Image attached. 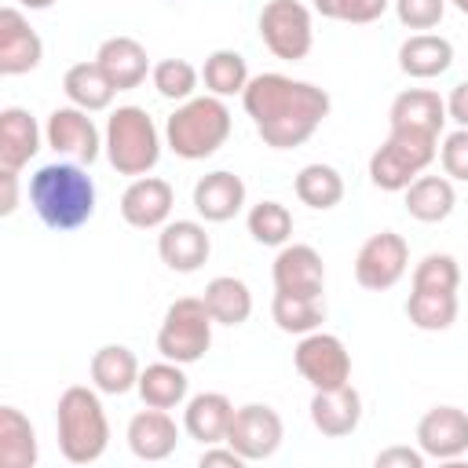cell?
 Listing matches in <instances>:
<instances>
[{
  "label": "cell",
  "instance_id": "cell-13",
  "mask_svg": "<svg viewBox=\"0 0 468 468\" xmlns=\"http://www.w3.org/2000/svg\"><path fill=\"white\" fill-rule=\"evenodd\" d=\"M446 99H439V91L431 88H406L391 99L388 110V128L402 132V135H420V139H435L446 124Z\"/></svg>",
  "mask_w": 468,
  "mask_h": 468
},
{
  "label": "cell",
  "instance_id": "cell-45",
  "mask_svg": "<svg viewBox=\"0 0 468 468\" xmlns=\"http://www.w3.org/2000/svg\"><path fill=\"white\" fill-rule=\"evenodd\" d=\"M18 208V172L0 168V216H15Z\"/></svg>",
  "mask_w": 468,
  "mask_h": 468
},
{
  "label": "cell",
  "instance_id": "cell-21",
  "mask_svg": "<svg viewBox=\"0 0 468 468\" xmlns=\"http://www.w3.org/2000/svg\"><path fill=\"white\" fill-rule=\"evenodd\" d=\"M179 442V424L168 410L146 406L128 420V450L139 461H165L176 453Z\"/></svg>",
  "mask_w": 468,
  "mask_h": 468
},
{
  "label": "cell",
  "instance_id": "cell-39",
  "mask_svg": "<svg viewBox=\"0 0 468 468\" xmlns=\"http://www.w3.org/2000/svg\"><path fill=\"white\" fill-rule=\"evenodd\" d=\"M388 4L391 0H314V11L322 18H333V22L366 26V22H377L388 11Z\"/></svg>",
  "mask_w": 468,
  "mask_h": 468
},
{
  "label": "cell",
  "instance_id": "cell-22",
  "mask_svg": "<svg viewBox=\"0 0 468 468\" xmlns=\"http://www.w3.org/2000/svg\"><path fill=\"white\" fill-rule=\"evenodd\" d=\"M95 62L102 66V73L113 80L117 91H132L146 80V73L154 69L150 66V55L146 48L135 40V37H106L95 51Z\"/></svg>",
  "mask_w": 468,
  "mask_h": 468
},
{
  "label": "cell",
  "instance_id": "cell-16",
  "mask_svg": "<svg viewBox=\"0 0 468 468\" xmlns=\"http://www.w3.org/2000/svg\"><path fill=\"white\" fill-rule=\"evenodd\" d=\"M271 278L278 292H296V296H322L325 289V263L314 245L289 241L278 249L271 263Z\"/></svg>",
  "mask_w": 468,
  "mask_h": 468
},
{
  "label": "cell",
  "instance_id": "cell-17",
  "mask_svg": "<svg viewBox=\"0 0 468 468\" xmlns=\"http://www.w3.org/2000/svg\"><path fill=\"white\" fill-rule=\"evenodd\" d=\"M44 58V40L18 7H0V73L22 77Z\"/></svg>",
  "mask_w": 468,
  "mask_h": 468
},
{
  "label": "cell",
  "instance_id": "cell-41",
  "mask_svg": "<svg viewBox=\"0 0 468 468\" xmlns=\"http://www.w3.org/2000/svg\"><path fill=\"white\" fill-rule=\"evenodd\" d=\"M439 161H442V172H446L450 179L468 183V128H453V132L442 139Z\"/></svg>",
  "mask_w": 468,
  "mask_h": 468
},
{
  "label": "cell",
  "instance_id": "cell-20",
  "mask_svg": "<svg viewBox=\"0 0 468 468\" xmlns=\"http://www.w3.org/2000/svg\"><path fill=\"white\" fill-rule=\"evenodd\" d=\"M190 201H194V212L205 223H227L245 208V183L234 172L216 168V172H208V176H201L194 183V197Z\"/></svg>",
  "mask_w": 468,
  "mask_h": 468
},
{
  "label": "cell",
  "instance_id": "cell-7",
  "mask_svg": "<svg viewBox=\"0 0 468 468\" xmlns=\"http://www.w3.org/2000/svg\"><path fill=\"white\" fill-rule=\"evenodd\" d=\"M439 157V143L435 139H420V135H402V132H388V139L373 150L369 157V183L377 190L399 194L406 190L417 176H424V168Z\"/></svg>",
  "mask_w": 468,
  "mask_h": 468
},
{
  "label": "cell",
  "instance_id": "cell-11",
  "mask_svg": "<svg viewBox=\"0 0 468 468\" xmlns=\"http://www.w3.org/2000/svg\"><path fill=\"white\" fill-rule=\"evenodd\" d=\"M285 439V424L278 417V410H271L267 402H245L234 410V420H230V431H227V442L252 464V461H267L278 453Z\"/></svg>",
  "mask_w": 468,
  "mask_h": 468
},
{
  "label": "cell",
  "instance_id": "cell-25",
  "mask_svg": "<svg viewBox=\"0 0 468 468\" xmlns=\"http://www.w3.org/2000/svg\"><path fill=\"white\" fill-rule=\"evenodd\" d=\"M453 66V44L439 33H413L399 44V69L413 80L442 77Z\"/></svg>",
  "mask_w": 468,
  "mask_h": 468
},
{
  "label": "cell",
  "instance_id": "cell-5",
  "mask_svg": "<svg viewBox=\"0 0 468 468\" xmlns=\"http://www.w3.org/2000/svg\"><path fill=\"white\" fill-rule=\"evenodd\" d=\"M102 150L113 172L121 176H146L161 161V132L143 106H117L106 117Z\"/></svg>",
  "mask_w": 468,
  "mask_h": 468
},
{
  "label": "cell",
  "instance_id": "cell-26",
  "mask_svg": "<svg viewBox=\"0 0 468 468\" xmlns=\"http://www.w3.org/2000/svg\"><path fill=\"white\" fill-rule=\"evenodd\" d=\"M88 373H91V384L102 391V395H128L135 384H139V358L132 347L124 344H102L91 362H88Z\"/></svg>",
  "mask_w": 468,
  "mask_h": 468
},
{
  "label": "cell",
  "instance_id": "cell-44",
  "mask_svg": "<svg viewBox=\"0 0 468 468\" xmlns=\"http://www.w3.org/2000/svg\"><path fill=\"white\" fill-rule=\"evenodd\" d=\"M446 117L457 121V128H468V80H457L446 95Z\"/></svg>",
  "mask_w": 468,
  "mask_h": 468
},
{
  "label": "cell",
  "instance_id": "cell-29",
  "mask_svg": "<svg viewBox=\"0 0 468 468\" xmlns=\"http://www.w3.org/2000/svg\"><path fill=\"white\" fill-rule=\"evenodd\" d=\"M62 91L69 99V106H80L88 113H99V110H110L117 88L113 80L102 73L99 62H73L62 77Z\"/></svg>",
  "mask_w": 468,
  "mask_h": 468
},
{
  "label": "cell",
  "instance_id": "cell-37",
  "mask_svg": "<svg viewBox=\"0 0 468 468\" xmlns=\"http://www.w3.org/2000/svg\"><path fill=\"white\" fill-rule=\"evenodd\" d=\"M150 80H154V88H157L161 99L186 102V99H194V91H197L201 69H194L186 58H161V62L150 69Z\"/></svg>",
  "mask_w": 468,
  "mask_h": 468
},
{
  "label": "cell",
  "instance_id": "cell-1",
  "mask_svg": "<svg viewBox=\"0 0 468 468\" xmlns=\"http://www.w3.org/2000/svg\"><path fill=\"white\" fill-rule=\"evenodd\" d=\"M241 106L256 124V135L271 150L303 146L329 117V91L285 73H260L245 84Z\"/></svg>",
  "mask_w": 468,
  "mask_h": 468
},
{
  "label": "cell",
  "instance_id": "cell-47",
  "mask_svg": "<svg viewBox=\"0 0 468 468\" xmlns=\"http://www.w3.org/2000/svg\"><path fill=\"white\" fill-rule=\"evenodd\" d=\"M446 4H453L461 15H468V0H446Z\"/></svg>",
  "mask_w": 468,
  "mask_h": 468
},
{
  "label": "cell",
  "instance_id": "cell-34",
  "mask_svg": "<svg viewBox=\"0 0 468 468\" xmlns=\"http://www.w3.org/2000/svg\"><path fill=\"white\" fill-rule=\"evenodd\" d=\"M201 80L208 88V95H219V99H230V95H241L245 84L252 80L249 77V62L241 51H230V48H219L205 58L201 66Z\"/></svg>",
  "mask_w": 468,
  "mask_h": 468
},
{
  "label": "cell",
  "instance_id": "cell-23",
  "mask_svg": "<svg viewBox=\"0 0 468 468\" xmlns=\"http://www.w3.org/2000/svg\"><path fill=\"white\" fill-rule=\"evenodd\" d=\"M40 139H44V132L29 110H22V106L0 110V168L22 172L37 157Z\"/></svg>",
  "mask_w": 468,
  "mask_h": 468
},
{
  "label": "cell",
  "instance_id": "cell-2",
  "mask_svg": "<svg viewBox=\"0 0 468 468\" xmlns=\"http://www.w3.org/2000/svg\"><path fill=\"white\" fill-rule=\"evenodd\" d=\"M29 205L44 227L66 234L95 216V183L84 165L51 161L29 176Z\"/></svg>",
  "mask_w": 468,
  "mask_h": 468
},
{
  "label": "cell",
  "instance_id": "cell-9",
  "mask_svg": "<svg viewBox=\"0 0 468 468\" xmlns=\"http://www.w3.org/2000/svg\"><path fill=\"white\" fill-rule=\"evenodd\" d=\"M406 271H410V245L399 230H377L355 252V282L369 292H384L399 285Z\"/></svg>",
  "mask_w": 468,
  "mask_h": 468
},
{
  "label": "cell",
  "instance_id": "cell-24",
  "mask_svg": "<svg viewBox=\"0 0 468 468\" xmlns=\"http://www.w3.org/2000/svg\"><path fill=\"white\" fill-rule=\"evenodd\" d=\"M230 420H234V402L223 391H201L183 406V431L201 446L227 442Z\"/></svg>",
  "mask_w": 468,
  "mask_h": 468
},
{
  "label": "cell",
  "instance_id": "cell-18",
  "mask_svg": "<svg viewBox=\"0 0 468 468\" xmlns=\"http://www.w3.org/2000/svg\"><path fill=\"white\" fill-rule=\"evenodd\" d=\"M212 252V238L197 219H168L157 234V256L176 274H194Z\"/></svg>",
  "mask_w": 468,
  "mask_h": 468
},
{
  "label": "cell",
  "instance_id": "cell-28",
  "mask_svg": "<svg viewBox=\"0 0 468 468\" xmlns=\"http://www.w3.org/2000/svg\"><path fill=\"white\" fill-rule=\"evenodd\" d=\"M143 406H157V410H176L186 402V391H190V380L183 373L179 362H150L143 373H139V384H135Z\"/></svg>",
  "mask_w": 468,
  "mask_h": 468
},
{
  "label": "cell",
  "instance_id": "cell-46",
  "mask_svg": "<svg viewBox=\"0 0 468 468\" xmlns=\"http://www.w3.org/2000/svg\"><path fill=\"white\" fill-rule=\"evenodd\" d=\"M18 4H22V7H29V11H48L55 0H18Z\"/></svg>",
  "mask_w": 468,
  "mask_h": 468
},
{
  "label": "cell",
  "instance_id": "cell-40",
  "mask_svg": "<svg viewBox=\"0 0 468 468\" xmlns=\"http://www.w3.org/2000/svg\"><path fill=\"white\" fill-rule=\"evenodd\" d=\"M395 18L406 29H435L446 15V0H391Z\"/></svg>",
  "mask_w": 468,
  "mask_h": 468
},
{
  "label": "cell",
  "instance_id": "cell-4",
  "mask_svg": "<svg viewBox=\"0 0 468 468\" xmlns=\"http://www.w3.org/2000/svg\"><path fill=\"white\" fill-rule=\"evenodd\" d=\"M234 117L219 95H194L165 121V146L183 161H205L230 139Z\"/></svg>",
  "mask_w": 468,
  "mask_h": 468
},
{
  "label": "cell",
  "instance_id": "cell-8",
  "mask_svg": "<svg viewBox=\"0 0 468 468\" xmlns=\"http://www.w3.org/2000/svg\"><path fill=\"white\" fill-rule=\"evenodd\" d=\"M256 26H260V40L274 58L300 62L311 55L314 22H311V7H303L300 0H267Z\"/></svg>",
  "mask_w": 468,
  "mask_h": 468
},
{
  "label": "cell",
  "instance_id": "cell-43",
  "mask_svg": "<svg viewBox=\"0 0 468 468\" xmlns=\"http://www.w3.org/2000/svg\"><path fill=\"white\" fill-rule=\"evenodd\" d=\"M212 464H227V468H241V464H249L230 442L227 446H219V442H212V446H205L201 450V468H212Z\"/></svg>",
  "mask_w": 468,
  "mask_h": 468
},
{
  "label": "cell",
  "instance_id": "cell-35",
  "mask_svg": "<svg viewBox=\"0 0 468 468\" xmlns=\"http://www.w3.org/2000/svg\"><path fill=\"white\" fill-rule=\"evenodd\" d=\"M457 292H428V289H413L406 300V318L420 329V333H442L457 322Z\"/></svg>",
  "mask_w": 468,
  "mask_h": 468
},
{
  "label": "cell",
  "instance_id": "cell-48",
  "mask_svg": "<svg viewBox=\"0 0 468 468\" xmlns=\"http://www.w3.org/2000/svg\"><path fill=\"white\" fill-rule=\"evenodd\" d=\"M165 4H179V0H165Z\"/></svg>",
  "mask_w": 468,
  "mask_h": 468
},
{
  "label": "cell",
  "instance_id": "cell-6",
  "mask_svg": "<svg viewBox=\"0 0 468 468\" xmlns=\"http://www.w3.org/2000/svg\"><path fill=\"white\" fill-rule=\"evenodd\" d=\"M212 325H216V318L208 314V307H205L201 296H179V300H172L168 311H165V318H161V329H157V351H161V358L179 362V366L201 362L205 351L212 347Z\"/></svg>",
  "mask_w": 468,
  "mask_h": 468
},
{
  "label": "cell",
  "instance_id": "cell-32",
  "mask_svg": "<svg viewBox=\"0 0 468 468\" xmlns=\"http://www.w3.org/2000/svg\"><path fill=\"white\" fill-rule=\"evenodd\" d=\"M296 197L314 208V212H329L344 201V176L333 168V165H322V161H311L296 172Z\"/></svg>",
  "mask_w": 468,
  "mask_h": 468
},
{
  "label": "cell",
  "instance_id": "cell-38",
  "mask_svg": "<svg viewBox=\"0 0 468 468\" xmlns=\"http://www.w3.org/2000/svg\"><path fill=\"white\" fill-rule=\"evenodd\" d=\"M461 285V267L450 252H428L417 267H413V289H428V292H457Z\"/></svg>",
  "mask_w": 468,
  "mask_h": 468
},
{
  "label": "cell",
  "instance_id": "cell-3",
  "mask_svg": "<svg viewBox=\"0 0 468 468\" xmlns=\"http://www.w3.org/2000/svg\"><path fill=\"white\" fill-rule=\"evenodd\" d=\"M102 391L91 384H73L58 395L55 406V435L58 450L69 464H95L110 446V420L102 410Z\"/></svg>",
  "mask_w": 468,
  "mask_h": 468
},
{
  "label": "cell",
  "instance_id": "cell-36",
  "mask_svg": "<svg viewBox=\"0 0 468 468\" xmlns=\"http://www.w3.org/2000/svg\"><path fill=\"white\" fill-rule=\"evenodd\" d=\"M245 227L252 234V241H260L267 249H282L292 238V212L282 201H256L245 216Z\"/></svg>",
  "mask_w": 468,
  "mask_h": 468
},
{
  "label": "cell",
  "instance_id": "cell-27",
  "mask_svg": "<svg viewBox=\"0 0 468 468\" xmlns=\"http://www.w3.org/2000/svg\"><path fill=\"white\" fill-rule=\"evenodd\" d=\"M402 194H406V212L417 223H442L457 205V190L450 176H417Z\"/></svg>",
  "mask_w": 468,
  "mask_h": 468
},
{
  "label": "cell",
  "instance_id": "cell-19",
  "mask_svg": "<svg viewBox=\"0 0 468 468\" xmlns=\"http://www.w3.org/2000/svg\"><path fill=\"white\" fill-rule=\"evenodd\" d=\"M311 424L325 439H344L362 424V395L358 388L340 384V388H322L311 395Z\"/></svg>",
  "mask_w": 468,
  "mask_h": 468
},
{
  "label": "cell",
  "instance_id": "cell-42",
  "mask_svg": "<svg viewBox=\"0 0 468 468\" xmlns=\"http://www.w3.org/2000/svg\"><path fill=\"white\" fill-rule=\"evenodd\" d=\"M424 450L417 446V450H410V446H388V450H380L377 457H373V464L377 468H424Z\"/></svg>",
  "mask_w": 468,
  "mask_h": 468
},
{
  "label": "cell",
  "instance_id": "cell-10",
  "mask_svg": "<svg viewBox=\"0 0 468 468\" xmlns=\"http://www.w3.org/2000/svg\"><path fill=\"white\" fill-rule=\"evenodd\" d=\"M292 362H296V373H300L314 391H322V388H340V384L351 380V355H347L344 340L333 336V333H322V329L300 336V344H296V351H292Z\"/></svg>",
  "mask_w": 468,
  "mask_h": 468
},
{
  "label": "cell",
  "instance_id": "cell-12",
  "mask_svg": "<svg viewBox=\"0 0 468 468\" xmlns=\"http://www.w3.org/2000/svg\"><path fill=\"white\" fill-rule=\"evenodd\" d=\"M44 143L58 157H69L77 165H91L102 154V135L88 117V110L80 106H55L44 124Z\"/></svg>",
  "mask_w": 468,
  "mask_h": 468
},
{
  "label": "cell",
  "instance_id": "cell-31",
  "mask_svg": "<svg viewBox=\"0 0 468 468\" xmlns=\"http://www.w3.org/2000/svg\"><path fill=\"white\" fill-rule=\"evenodd\" d=\"M201 300H205L208 314L216 318V325H241V322H249V314H252V292H249V285H245L241 278H234V274L212 278V282L205 285Z\"/></svg>",
  "mask_w": 468,
  "mask_h": 468
},
{
  "label": "cell",
  "instance_id": "cell-30",
  "mask_svg": "<svg viewBox=\"0 0 468 468\" xmlns=\"http://www.w3.org/2000/svg\"><path fill=\"white\" fill-rule=\"evenodd\" d=\"M40 457L37 431L18 406H0V464L4 468H33Z\"/></svg>",
  "mask_w": 468,
  "mask_h": 468
},
{
  "label": "cell",
  "instance_id": "cell-33",
  "mask_svg": "<svg viewBox=\"0 0 468 468\" xmlns=\"http://www.w3.org/2000/svg\"><path fill=\"white\" fill-rule=\"evenodd\" d=\"M271 318L282 333L307 336L325 322V300L322 296H296V292H278L271 300Z\"/></svg>",
  "mask_w": 468,
  "mask_h": 468
},
{
  "label": "cell",
  "instance_id": "cell-14",
  "mask_svg": "<svg viewBox=\"0 0 468 468\" xmlns=\"http://www.w3.org/2000/svg\"><path fill=\"white\" fill-rule=\"evenodd\" d=\"M176 190L161 176H135L121 194V219L135 230H161L172 216Z\"/></svg>",
  "mask_w": 468,
  "mask_h": 468
},
{
  "label": "cell",
  "instance_id": "cell-15",
  "mask_svg": "<svg viewBox=\"0 0 468 468\" xmlns=\"http://www.w3.org/2000/svg\"><path fill=\"white\" fill-rule=\"evenodd\" d=\"M417 446L431 461H457L468 453V413L461 406H431L417 420Z\"/></svg>",
  "mask_w": 468,
  "mask_h": 468
}]
</instances>
